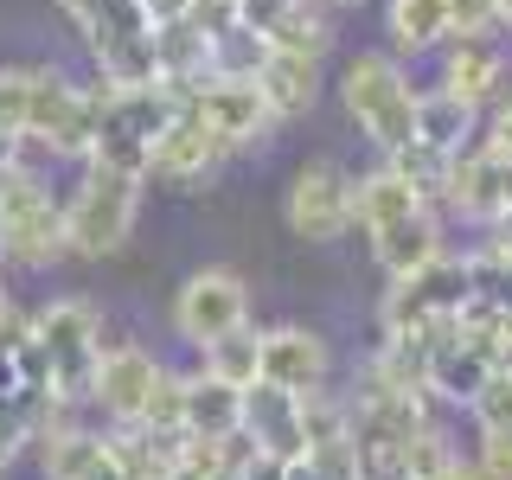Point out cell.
<instances>
[{
  "label": "cell",
  "instance_id": "cell-36",
  "mask_svg": "<svg viewBox=\"0 0 512 480\" xmlns=\"http://www.w3.org/2000/svg\"><path fill=\"white\" fill-rule=\"evenodd\" d=\"M32 340V314H20L13 301H0V359H13Z\"/></svg>",
  "mask_w": 512,
  "mask_h": 480
},
{
  "label": "cell",
  "instance_id": "cell-8",
  "mask_svg": "<svg viewBox=\"0 0 512 480\" xmlns=\"http://www.w3.org/2000/svg\"><path fill=\"white\" fill-rule=\"evenodd\" d=\"M250 320V288L237 269H192V276L180 282V295H173V333H180L186 346H212L224 340L231 327H244Z\"/></svg>",
  "mask_w": 512,
  "mask_h": 480
},
{
  "label": "cell",
  "instance_id": "cell-27",
  "mask_svg": "<svg viewBox=\"0 0 512 480\" xmlns=\"http://www.w3.org/2000/svg\"><path fill=\"white\" fill-rule=\"evenodd\" d=\"M205 372L212 378H224V384H237V391H250L256 378H263V333L250 327H231L224 340H212L205 346Z\"/></svg>",
  "mask_w": 512,
  "mask_h": 480
},
{
  "label": "cell",
  "instance_id": "cell-41",
  "mask_svg": "<svg viewBox=\"0 0 512 480\" xmlns=\"http://www.w3.org/2000/svg\"><path fill=\"white\" fill-rule=\"evenodd\" d=\"M282 480H333L327 468H314L308 455H295V461H282Z\"/></svg>",
  "mask_w": 512,
  "mask_h": 480
},
{
  "label": "cell",
  "instance_id": "cell-23",
  "mask_svg": "<svg viewBox=\"0 0 512 480\" xmlns=\"http://www.w3.org/2000/svg\"><path fill=\"white\" fill-rule=\"evenodd\" d=\"M384 32H391L397 52L423 58V52H442L455 39V20H448V0H391L384 7Z\"/></svg>",
  "mask_w": 512,
  "mask_h": 480
},
{
  "label": "cell",
  "instance_id": "cell-18",
  "mask_svg": "<svg viewBox=\"0 0 512 480\" xmlns=\"http://www.w3.org/2000/svg\"><path fill=\"white\" fill-rule=\"evenodd\" d=\"M39 448H45V480H122L116 448L96 429H77V423L39 429Z\"/></svg>",
  "mask_w": 512,
  "mask_h": 480
},
{
  "label": "cell",
  "instance_id": "cell-2",
  "mask_svg": "<svg viewBox=\"0 0 512 480\" xmlns=\"http://www.w3.org/2000/svg\"><path fill=\"white\" fill-rule=\"evenodd\" d=\"M141 173L103 167V160H84V180L64 199V256H84V263H103L116 256L128 237H135L141 218Z\"/></svg>",
  "mask_w": 512,
  "mask_h": 480
},
{
  "label": "cell",
  "instance_id": "cell-15",
  "mask_svg": "<svg viewBox=\"0 0 512 480\" xmlns=\"http://www.w3.org/2000/svg\"><path fill=\"white\" fill-rule=\"evenodd\" d=\"M160 378V359L141 346H103V359H96V391L90 404L109 416V423H141V404H148Z\"/></svg>",
  "mask_w": 512,
  "mask_h": 480
},
{
  "label": "cell",
  "instance_id": "cell-3",
  "mask_svg": "<svg viewBox=\"0 0 512 480\" xmlns=\"http://www.w3.org/2000/svg\"><path fill=\"white\" fill-rule=\"evenodd\" d=\"M340 103H346L352 128H359V135L372 141L378 154H397V148L416 135V84H410L404 64L384 58V52L346 58V71H340Z\"/></svg>",
  "mask_w": 512,
  "mask_h": 480
},
{
  "label": "cell",
  "instance_id": "cell-13",
  "mask_svg": "<svg viewBox=\"0 0 512 480\" xmlns=\"http://www.w3.org/2000/svg\"><path fill=\"white\" fill-rule=\"evenodd\" d=\"M448 96H461L468 109H487L506 90V45L493 32H455L442 45V84Z\"/></svg>",
  "mask_w": 512,
  "mask_h": 480
},
{
  "label": "cell",
  "instance_id": "cell-32",
  "mask_svg": "<svg viewBox=\"0 0 512 480\" xmlns=\"http://www.w3.org/2000/svg\"><path fill=\"white\" fill-rule=\"evenodd\" d=\"M468 416H474V429H512V372L493 365L487 384L468 397Z\"/></svg>",
  "mask_w": 512,
  "mask_h": 480
},
{
  "label": "cell",
  "instance_id": "cell-20",
  "mask_svg": "<svg viewBox=\"0 0 512 480\" xmlns=\"http://www.w3.org/2000/svg\"><path fill=\"white\" fill-rule=\"evenodd\" d=\"M372 256H378V269H384L391 282H404V276H416V269H429L436 256H448V250H442V218L423 205V212L384 224V231L372 237Z\"/></svg>",
  "mask_w": 512,
  "mask_h": 480
},
{
  "label": "cell",
  "instance_id": "cell-14",
  "mask_svg": "<svg viewBox=\"0 0 512 480\" xmlns=\"http://www.w3.org/2000/svg\"><path fill=\"white\" fill-rule=\"evenodd\" d=\"M237 429H244V442L256 448V455H269V461L308 455V436H301V397L282 391V384H269V378H256L244 391V423Z\"/></svg>",
  "mask_w": 512,
  "mask_h": 480
},
{
  "label": "cell",
  "instance_id": "cell-16",
  "mask_svg": "<svg viewBox=\"0 0 512 480\" xmlns=\"http://www.w3.org/2000/svg\"><path fill=\"white\" fill-rule=\"evenodd\" d=\"M333 372L327 359V340H320L314 327H269L263 333V378L282 384V391H320Z\"/></svg>",
  "mask_w": 512,
  "mask_h": 480
},
{
  "label": "cell",
  "instance_id": "cell-24",
  "mask_svg": "<svg viewBox=\"0 0 512 480\" xmlns=\"http://www.w3.org/2000/svg\"><path fill=\"white\" fill-rule=\"evenodd\" d=\"M237 423H244V391L212 372H192L186 378V436H237Z\"/></svg>",
  "mask_w": 512,
  "mask_h": 480
},
{
  "label": "cell",
  "instance_id": "cell-6",
  "mask_svg": "<svg viewBox=\"0 0 512 480\" xmlns=\"http://www.w3.org/2000/svg\"><path fill=\"white\" fill-rule=\"evenodd\" d=\"M90 39V58H96V77L109 84H154V13L148 0H103L96 20L77 26Z\"/></svg>",
  "mask_w": 512,
  "mask_h": 480
},
{
  "label": "cell",
  "instance_id": "cell-25",
  "mask_svg": "<svg viewBox=\"0 0 512 480\" xmlns=\"http://www.w3.org/2000/svg\"><path fill=\"white\" fill-rule=\"evenodd\" d=\"M263 39L282 45V52H314V58H327L333 26H327V13H320V0H282L276 20L263 26Z\"/></svg>",
  "mask_w": 512,
  "mask_h": 480
},
{
  "label": "cell",
  "instance_id": "cell-7",
  "mask_svg": "<svg viewBox=\"0 0 512 480\" xmlns=\"http://www.w3.org/2000/svg\"><path fill=\"white\" fill-rule=\"evenodd\" d=\"M26 141H39V148L58 154V160H90V148H96L90 84H71V77H58V71H32Z\"/></svg>",
  "mask_w": 512,
  "mask_h": 480
},
{
  "label": "cell",
  "instance_id": "cell-29",
  "mask_svg": "<svg viewBox=\"0 0 512 480\" xmlns=\"http://www.w3.org/2000/svg\"><path fill=\"white\" fill-rule=\"evenodd\" d=\"M263 58H269V39L256 26H244V20L212 39V77H256Z\"/></svg>",
  "mask_w": 512,
  "mask_h": 480
},
{
  "label": "cell",
  "instance_id": "cell-26",
  "mask_svg": "<svg viewBox=\"0 0 512 480\" xmlns=\"http://www.w3.org/2000/svg\"><path fill=\"white\" fill-rule=\"evenodd\" d=\"M109 448L122 461V480H173V436H154L141 423H116Z\"/></svg>",
  "mask_w": 512,
  "mask_h": 480
},
{
  "label": "cell",
  "instance_id": "cell-12",
  "mask_svg": "<svg viewBox=\"0 0 512 480\" xmlns=\"http://www.w3.org/2000/svg\"><path fill=\"white\" fill-rule=\"evenodd\" d=\"M186 103L199 109V116L212 122L224 141H231V154L237 148H263V141L276 135V116H269L256 77H205V84L186 90Z\"/></svg>",
  "mask_w": 512,
  "mask_h": 480
},
{
  "label": "cell",
  "instance_id": "cell-10",
  "mask_svg": "<svg viewBox=\"0 0 512 480\" xmlns=\"http://www.w3.org/2000/svg\"><path fill=\"white\" fill-rule=\"evenodd\" d=\"M224 160H231V141H224L192 103H180V109H173V122L154 135L148 180H160V186H205V180H218Z\"/></svg>",
  "mask_w": 512,
  "mask_h": 480
},
{
  "label": "cell",
  "instance_id": "cell-22",
  "mask_svg": "<svg viewBox=\"0 0 512 480\" xmlns=\"http://www.w3.org/2000/svg\"><path fill=\"white\" fill-rule=\"evenodd\" d=\"M410 141H423L436 154H468L480 141V109H468L448 90H416V135Z\"/></svg>",
  "mask_w": 512,
  "mask_h": 480
},
{
  "label": "cell",
  "instance_id": "cell-9",
  "mask_svg": "<svg viewBox=\"0 0 512 480\" xmlns=\"http://www.w3.org/2000/svg\"><path fill=\"white\" fill-rule=\"evenodd\" d=\"M468 295H474V288H468V263H461V256H436L429 269H416V276H404V282L384 288V308H378L384 340L423 333L436 314H455Z\"/></svg>",
  "mask_w": 512,
  "mask_h": 480
},
{
  "label": "cell",
  "instance_id": "cell-48",
  "mask_svg": "<svg viewBox=\"0 0 512 480\" xmlns=\"http://www.w3.org/2000/svg\"><path fill=\"white\" fill-rule=\"evenodd\" d=\"M0 301H7V295H0Z\"/></svg>",
  "mask_w": 512,
  "mask_h": 480
},
{
  "label": "cell",
  "instance_id": "cell-34",
  "mask_svg": "<svg viewBox=\"0 0 512 480\" xmlns=\"http://www.w3.org/2000/svg\"><path fill=\"white\" fill-rule=\"evenodd\" d=\"M448 20L455 32H493L506 26V0H448Z\"/></svg>",
  "mask_w": 512,
  "mask_h": 480
},
{
  "label": "cell",
  "instance_id": "cell-46",
  "mask_svg": "<svg viewBox=\"0 0 512 480\" xmlns=\"http://www.w3.org/2000/svg\"><path fill=\"white\" fill-rule=\"evenodd\" d=\"M327 7H359V0H327Z\"/></svg>",
  "mask_w": 512,
  "mask_h": 480
},
{
  "label": "cell",
  "instance_id": "cell-30",
  "mask_svg": "<svg viewBox=\"0 0 512 480\" xmlns=\"http://www.w3.org/2000/svg\"><path fill=\"white\" fill-rule=\"evenodd\" d=\"M141 429H154V436H180L186 429V378L167 372V365H160L148 404H141Z\"/></svg>",
  "mask_w": 512,
  "mask_h": 480
},
{
  "label": "cell",
  "instance_id": "cell-17",
  "mask_svg": "<svg viewBox=\"0 0 512 480\" xmlns=\"http://www.w3.org/2000/svg\"><path fill=\"white\" fill-rule=\"evenodd\" d=\"M256 90H263V103H269V116H276V122L308 116V109L320 103V58L269 45V58L256 64Z\"/></svg>",
  "mask_w": 512,
  "mask_h": 480
},
{
  "label": "cell",
  "instance_id": "cell-33",
  "mask_svg": "<svg viewBox=\"0 0 512 480\" xmlns=\"http://www.w3.org/2000/svg\"><path fill=\"white\" fill-rule=\"evenodd\" d=\"M26 109H32V71H0V128L26 141Z\"/></svg>",
  "mask_w": 512,
  "mask_h": 480
},
{
  "label": "cell",
  "instance_id": "cell-44",
  "mask_svg": "<svg viewBox=\"0 0 512 480\" xmlns=\"http://www.w3.org/2000/svg\"><path fill=\"white\" fill-rule=\"evenodd\" d=\"M493 244H506V250H512V212L493 218Z\"/></svg>",
  "mask_w": 512,
  "mask_h": 480
},
{
  "label": "cell",
  "instance_id": "cell-38",
  "mask_svg": "<svg viewBox=\"0 0 512 480\" xmlns=\"http://www.w3.org/2000/svg\"><path fill=\"white\" fill-rule=\"evenodd\" d=\"M487 352H493V365H500V372H512V308H500V320H493Z\"/></svg>",
  "mask_w": 512,
  "mask_h": 480
},
{
  "label": "cell",
  "instance_id": "cell-42",
  "mask_svg": "<svg viewBox=\"0 0 512 480\" xmlns=\"http://www.w3.org/2000/svg\"><path fill=\"white\" fill-rule=\"evenodd\" d=\"M13 167H20V135H7V128H0V186H7Z\"/></svg>",
  "mask_w": 512,
  "mask_h": 480
},
{
  "label": "cell",
  "instance_id": "cell-11",
  "mask_svg": "<svg viewBox=\"0 0 512 480\" xmlns=\"http://www.w3.org/2000/svg\"><path fill=\"white\" fill-rule=\"evenodd\" d=\"M282 218H288V231L308 237V244H333V237H346L352 231V173L333 167V160H308V167L288 180Z\"/></svg>",
  "mask_w": 512,
  "mask_h": 480
},
{
  "label": "cell",
  "instance_id": "cell-21",
  "mask_svg": "<svg viewBox=\"0 0 512 480\" xmlns=\"http://www.w3.org/2000/svg\"><path fill=\"white\" fill-rule=\"evenodd\" d=\"M410 212H423V192H416L391 160L352 180V224H359L365 237H378L384 224H397V218H410Z\"/></svg>",
  "mask_w": 512,
  "mask_h": 480
},
{
  "label": "cell",
  "instance_id": "cell-37",
  "mask_svg": "<svg viewBox=\"0 0 512 480\" xmlns=\"http://www.w3.org/2000/svg\"><path fill=\"white\" fill-rule=\"evenodd\" d=\"M480 148H487V154H500V160H512V96H506L500 109H493L487 135H480Z\"/></svg>",
  "mask_w": 512,
  "mask_h": 480
},
{
  "label": "cell",
  "instance_id": "cell-4",
  "mask_svg": "<svg viewBox=\"0 0 512 480\" xmlns=\"http://www.w3.org/2000/svg\"><path fill=\"white\" fill-rule=\"evenodd\" d=\"M32 340L45 346V365H52V397H58V404H90L96 359H103V320H96L90 301L64 295L45 314H32Z\"/></svg>",
  "mask_w": 512,
  "mask_h": 480
},
{
  "label": "cell",
  "instance_id": "cell-19",
  "mask_svg": "<svg viewBox=\"0 0 512 480\" xmlns=\"http://www.w3.org/2000/svg\"><path fill=\"white\" fill-rule=\"evenodd\" d=\"M442 205H448L461 224H493V218H500V212H506V199H500V154H487L480 141H474L468 154H455Z\"/></svg>",
  "mask_w": 512,
  "mask_h": 480
},
{
  "label": "cell",
  "instance_id": "cell-40",
  "mask_svg": "<svg viewBox=\"0 0 512 480\" xmlns=\"http://www.w3.org/2000/svg\"><path fill=\"white\" fill-rule=\"evenodd\" d=\"M58 13L71 26H84V20H96V13H103V0H58Z\"/></svg>",
  "mask_w": 512,
  "mask_h": 480
},
{
  "label": "cell",
  "instance_id": "cell-31",
  "mask_svg": "<svg viewBox=\"0 0 512 480\" xmlns=\"http://www.w3.org/2000/svg\"><path fill=\"white\" fill-rule=\"evenodd\" d=\"M448 468H455V448H448V436L436 423H423L404 442V480H442Z\"/></svg>",
  "mask_w": 512,
  "mask_h": 480
},
{
  "label": "cell",
  "instance_id": "cell-28",
  "mask_svg": "<svg viewBox=\"0 0 512 480\" xmlns=\"http://www.w3.org/2000/svg\"><path fill=\"white\" fill-rule=\"evenodd\" d=\"M384 160H391V167L404 173V180H410L416 192H423V205H429V212H436V205H442V192H448V167H455V154H436V148H423V141H404V148H397V154H384Z\"/></svg>",
  "mask_w": 512,
  "mask_h": 480
},
{
  "label": "cell",
  "instance_id": "cell-1",
  "mask_svg": "<svg viewBox=\"0 0 512 480\" xmlns=\"http://www.w3.org/2000/svg\"><path fill=\"white\" fill-rule=\"evenodd\" d=\"M90 103H96V148H90V160L148 180L154 135L173 122V109L186 103V90L167 84V77H154V84H109V77H96Z\"/></svg>",
  "mask_w": 512,
  "mask_h": 480
},
{
  "label": "cell",
  "instance_id": "cell-39",
  "mask_svg": "<svg viewBox=\"0 0 512 480\" xmlns=\"http://www.w3.org/2000/svg\"><path fill=\"white\" fill-rule=\"evenodd\" d=\"M32 436V429L20 423V416H13V410H0V468H7V461H13V448H20Z\"/></svg>",
  "mask_w": 512,
  "mask_h": 480
},
{
  "label": "cell",
  "instance_id": "cell-43",
  "mask_svg": "<svg viewBox=\"0 0 512 480\" xmlns=\"http://www.w3.org/2000/svg\"><path fill=\"white\" fill-rule=\"evenodd\" d=\"M442 480H493V474H487V468H480V461H461V455H455V468H448Z\"/></svg>",
  "mask_w": 512,
  "mask_h": 480
},
{
  "label": "cell",
  "instance_id": "cell-5",
  "mask_svg": "<svg viewBox=\"0 0 512 480\" xmlns=\"http://www.w3.org/2000/svg\"><path fill=\"white\" fill-rule=\"evenodd\" d=\"M0 244H7L13 263H32V269L64 256V205L26 167H13L7 186H0Z\"/></svg>",
  "mask_w": 512,
  "mask_h": 480
},
{
  "label": "cell",
  "instance_id": "cell-47",
  "mask_svg": "<svg viewBox=\"0 0 512 480\" xmlns=\"http://www.w3.org/2000/svg\"><path fill=\"white\" fill-rule=\"evenodd\" d=\"M506 20H512V0H506Z\"/></svg>",
  "mask_w": 512,
  "mask_h": 480
},
{
  "label": "cell",
  "instance_id": "cell-35",
  "mask_svg": "<svg viewBox=\"0 0 512 480\" xmlns=\"http://www.w3.org/2000/svg\"><path fill=\"white\" fill-rule=\"evenodd\" d=\"M480 468L493 480H512V429H480Z\"/></svg>",
  "mask_w": 512,
  "mask_h": 480
},
{
  "label": "cell",
  "instance_id": "cell-45",
  "mask_svg": "<svg viewBox=\"0 0 512 480\" xmlns=\"http://www.w3.org/2000/svg\"><path fill=\"white\" fill-rule=\"evenodd\" d=\"M500 199H506V212H512V160H500Z\"/></svg>",
  "mask_w": 512,
  "mask_h": 480
}]
</instances>
